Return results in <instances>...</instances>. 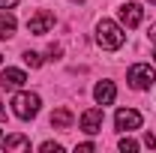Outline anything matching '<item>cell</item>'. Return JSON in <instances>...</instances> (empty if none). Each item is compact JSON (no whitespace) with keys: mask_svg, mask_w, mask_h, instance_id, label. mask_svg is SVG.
I'll return each instance as SVG.
<instances>
[{"mask_svg":"<svg viewBox=\"0 0 156 153\" xmlns=\"http://www.w3.org/2000/svg\"><path fill=\"white\" fill-rule=\"evenodd\" d=\"M123 39H126V33H123V27H120L117 21L102 18L96 24V42H99V48H105V51H117V48L123 45Z\"/></svg>","mask_w":156,"mask_h":153,"instance_id":"1","label":"cell"},{"mask_svg":"<svg viewBox=\"0 0 156 153\" xmlns=\"http://www.w3.org/2000/svg\"><path fill=\"white\" fill-rule=\"evenodd\" d=\"M126 81H129L132 90H150V87L156 84V69L150 66V63H135V66H129Z\"/></svg>","mask_w":156,"mask_h":153,"instance_id":"2","label":"cell"},{"mask_svg":"<svg viewBox=\"0 0 156 153\" xmlns=\"http://www.w3.org/2000/svg\"><path fill=\"white\" fill-rule=\"evenodd\" d=\"M39 105H42V99L36 93H15L12 96V114L18 120H33L39 114Z\"/></svg>","mask_w":156,"mask_h":153,"instance_id":"3","label":"cell"},{"mask_svg":"<svg viewBox=\"0 0 156 153\" xmlns=\"http://www.w3.org/2000/svg\"><path fill=\"white\" fill-rule=\"evenodd\" d=\"M51 27H54V15H51L48 9H39L36 15H30V18H27V30H30L33 36H45Z\"/></svg>","mask_w":156,"mask_h":153,"instance_id":"4","label":"cell"},{"mask_svg":"<svg viewBox=\"0 0 156 153\" xmlns=\"http://www.w3.org/2000/svg\"><path fill=\"white\" fill-rule=\"evenodd\" d=\"M114 123H117L120 132H132V129L141 126V111H135V108H120L114 114Z\"/></svg>","mask_w":156,"mask_h":153,"instance_id":"5","label":"cell"},{"mask_svg":"<svg viewBox=\"0 0 156 153\" xmlns=\"http://www.w3.org/2000/svg\"><path fill=\"white\" fill-rule=\"evenodd\" d=\"M102 117H105L102 108H87V111L81 114V129L87 135H96L99 129H102Z\"/></svg>","mask_w":156,"mask_h":153,"instance_id":"6","label":"cell"},{"mask_svg":"<svg viewBox=\"0 0 156 153\" xmlns=\"http://www.w3.org/2000/svg\"><path fill=\"white\" fill-rule=\"evenodd\" d=\"M144 18V9L138 6V3H126V6H120V21L126 24V27H138Z\"/></svg>","mask_w":156,"mask_h":153,"instance_id":"7","label":"cell"},{"mask_svg":"<svg viewBox=\"0 0 156 153\" xmlns=\"http://www.w3.org/2000/svg\"><path fill=\"white\" fill-rule=\"evenodd\" d=\"M114 96H117V90H114V84H111V81H99L96 87H93V99H96L99 105H111V102H114Z\"/></svg>","mask_w":156,"mask_h":153,"instance_id":"8","label":"cell"},{"mask_svg":"<svg viewBox=\"0 0 156 153\" xmlns=\"http://www.w3.org/2000/svg\"><path fill=\"white\" fill-rule=\"evenodd\" d=\"M24 81H27V75H24L21 69H3V72H0V84H3V87H21Z\"/></svg>","mask_w":156,"mask_h":153,"instance_id":"9","label":"cell"},{"mask_svg":"<svg viewBox=\"0 0 156 153\" xmlns=\"http://www.w3.org/2000/svg\"><path fill=\"white\" fill-rule=\"evenodd\" d=\"M72 123H75V117H72L69 108H57V111L51 114V126H54V129H69Z\"/></svg>","mask_w":156,"mask_h":153,"instance_id":"10","label":"cell"},{"mask_svg":"<svg viewBox=\"0 0 156 153\" xmlns=\"http://www.w3.org/2000/svg\"><path fill=\"white\" fill-rule=\"evenodd\" d=\"M0 144H3V150H30V138L27 135H6Z\"/></svg>","mask_w":156,"mask_h":153,"instance_id":"11","label":"cell"},{"mask_svg":"<svg viewBox=\"0 0 156 153\" xmlns=\"http://www.w3.org/2000/svg\"><path fill=\"white\" fill-rule=\"evenodd\" d=\"M15 36V18L9 12H0V39H12Z\"/></svg>","mask_w":156,"mask_h":153,"instance_id":"12","label":"cell"},{"mask_svg":"<svg viewBox=\"0 0 156 153\" xmlns=\"http://www.w3.org/2000/svg\"><path fill=\"white\" fill-rule=\"evenodd\" d=\"M24 63L33 66V69H39V66H42V57H39L36 51H24Z\"/></svg>","mask_w":156,"mask_h":153,"instance_id":"13","label":"cell"},{"mask_svg":"<svg viewBox=\"0 0 156 153\" xmlns=\"http://www.w3.org/2000/svg\"><path fill=\"white\" fill-rule=\"evenodd\" d=\"M39 150H42V153H63V144H57V141H45Z\"/></svg>","mask_w":156,"mask_h":153,"instance_id":"14","label":"cell"},{"mask_svg":"<svg viewBox=\"0 0 156 153\" xmlns=\"http://www.w3.org/2000/svg\"><path fill=\"white\" fill-rule=\"evenodd\" d=\"M120 150H123V153H135L138 144L132 141V138H120Z\"/></svg>","mask_w":156,"mask_h":153,"instance_id":"15","label":"cell"},{"mask_svg":"<svg viewBox=\"0 0 156 153\" xmlns=\"http://www.w3.org/2000/svg\"><path fill=\"white\" fill-rule=\"evenodd\" d=\"M78 150H81V153H90V150H96V144L87 141V144H78Z\"/></svg>","mask_w":156,"mask_h":153,"instance_id":"16","label":"cell"},{"mask_svg":"<svg viewBox=\"0 0 156 153\" xmlns=\"http://www.w3.org/2000/svg\"><path fill=\"white\" fill-rule=\"evenodd\" d=\"M144 147H156V138H153V135H150V132L144 135Z\"/></svg>","mask_w":156,"mask_h":153,"instance_id":"17","label":"cell"},{"mask_svg":"<svg viewBox=\"0 0 156 153\" xmlns=\"http://www.w3.org/2000/svg\"><path fill=\"white\" fill-rule=\"evenodd\" d=\"M15 3H18V0H0V9H12Z\"/></svg>","mask_w":156,"mask_h":153,"instance_id":"18","label":"cell"},{"mask_svg":"<svg viewBox=\"0 0 156 153\" xmlns=\"http://www.w3.org/2000/svg\"><path fill=\"white\" fill-rule=\"evenodd\" d=\"M48 54H51V60L60 57V45H51V48H48Z\"/></svg>","mask_w":156,"mask_h":153,"instance_id":"19","label":"cell"},{"mask_svg":"<svg viewBox=\"0 0 156 153\" xmlns=\"http://www.w3.org/2000/svg\"><path fill=\"white\" fill-rule=\"evenodd\" d=\"M147 33H150V42H156V24H150V30H147Z\"/></svg>","mask_w":156,"mask_h":153,"instance_id":"20","label":"cell"},{"mask_svg":"<svg viewBox=\"0 0 156 153\" xmlns=\"http://www.w3.org/2000/svg\"><path fill=\"white\" fill-rule=\"evenodd\" d=\"M0 120H6V108H3V102H0Z\"/></svg>","mask_w":156,"mask_h":153,"instance_id":"21","label":"cell"},{"mask_svg":"<svg viewBox=\"0 0 156 153\" xmlns=\"http://www.w3.org/2000/svg\"><path fill=\"white\" fill-rule=\"evenodd\" d=\"M75 3H84V0H75Z\"/></svg>","mask_w":156,"mask_h":153,"instance_id":"22","label":"cell"},{"mask_svg":"<svg viewBox=\"0 0 156 153\" xmlns=\"http://www.w3.org/2000/svg\"><path fill=\"white\" fill-rule=\"evenodd\" d=\"M147 3H156V0H147Z\"/></svg>","mask_w":156,"mask_h":153,"instance_id":"23","label":"cell"},{"mask_svg":"<svg viewBox=\"0 0 156 153\" xmlns=\"http://www.w3.org/2000/svg\"><path fill=\"white\" fill-rule=\"evenodd\" d=\"M153 60H156V51H153Z\"/></svg>","mask_w":156,"mask_h":153,"instance_id":"24","label":"cell"},{"mask_svg":"<svg viewBox=\"0 0 156 153\" xmlns=\"http://www.w3.org/2000/svg\"><path fill=\"white\" fill-rule=\"evenodd\" d=\"M0 60H3V54H0Z\"/></svg>","mask_w":156,"mask_h":153,"instance_id":"25","label":"cell"}]
</instances>
